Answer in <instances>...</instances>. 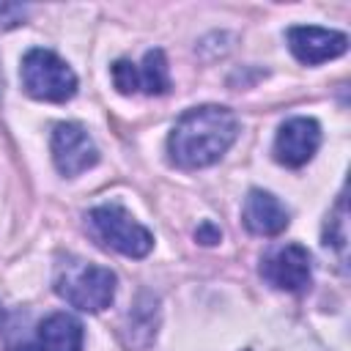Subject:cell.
Returning <instances> with one entry per match:
<instances>
[{"instance_id": "cell-10", "label": "cell", "mask_w": 351, "mask_h": 351, "mask_svg": "<svg viewBox=\"0 0 351 351\" xmlns=\"http://www.w3.org/2000/svg\"><path fill=\"white\" fill-rule=\"evenodd\" d=\"M36 351H82V324L69 313H52L38 324Z\"/></svg>"}, {"instance_id": "cell-4", "label": "cell", "mask_w": 351, "mask_h": 351, "mask_svg": "<svg viewBox=\"0 0 351 351\" xmlns=\"http://www.w3.org/2000/svg\"><path fill=\"white\" fill-rule=\"evenodd\" d=\"M22 85L33 99L41 101H66L77 93V77L49 49H30L22 58Z\"/></svg>"}, {"instance_id": "cell-9", "label": "cell", "mask_w": 351, "mask_h": 351, "mask_svg": "<svg viewBox=\"0 0 351 351\" xmlns=\"http://www.w3.org/2000/svg\"><path fill=\"white\" fill-rule=\"evenodd\" d=\"M244 225L255 236H277L288 228V211L271 192L252 189L244 200Z\"/></svg>"}, {"instance_id": "cell-15", "label": "cell", "mask_w": 351, "mask_h": 351, "mask_svg": "<svg viewBox=\"0 0 351 351\" xmlns=\"http://www.w3.org/2000/svg\"><path fill=\"white\" fill-rule=\"evenodd\" d=\"M0 318H3V307H0Z\"/></svg>"}, {"instance_id": "cell-12", "label": "cell", "mask_w": 351, "mask_h": 351, "mask_svg": "<svg viewBox=\"0 0 351 351\" xmlns=\"http://www.w3.org/2000/svg\"><path fill=\"white\" fill-rule=\"evenodd\" d=\"M112 82L121 93H137L140 80H137V66L129 60H115L112 63Z\"/></svg>"}, {"instance_id": "cell-5", "label": "cell", "mask_w": 351, "mask_h": 351, "mask_svg": "<svg viewBox=\"0 0 351 351\" xmlns=\"http://www.w3.org/2000/svg\"><path fill=\"white\" fill-rule=\"evenodd\" d=\"M52 162L63 176H80L99 162V151L80 123H58L52 132Z\"/></svg>"}, {"instance_id": "cell-3", "label": "cell", "mask_w": 351, "mask_h": 351, "mask_svg": "<svg viewBox=\"0 0 351 351\" xmlns=\"http://www.w3.org/2000/svg\"><path fill=\"white\" fill-rule=\"evenodd\" d=\"M85 219H88L90 236L101 247H110V250H115L121 255L143 258L154 247V236L148 233V228H143L126 208H121L115 203L90 208Z\"/></svg>"}, {"instance_id": "cell-13", "label": "cell", "mask_w": 351, "mask_h": 351, "mask_svg": "<svg viewBox=\"0 0 351 351\" xmlns=\"http://www.w3.org/2000/svg\"><path fill=\"white\" fill-rule=\"evenodd\" d=\"M329 225L337 228V236L329 233V236H326V244H335V247L340 250V255H346V200H343V197H340V203H337V217H332Z\"/></svg>"}, {"instance_id": "cell-8", "label": "cell", "mask_w": 351, "mask_h": 351, "mask_svg": "<svg viewBox=\"0 0 351 351\" xmlns=\"http://www.w3.org/2000/svg\"><path fill=\"white\" fill-rule=\"evenodd\" d=\"M288 47L302 63L315 66V63H324V60H332V58L343 55L346 47H348V38L337 30L302 25V27L288 30Z\"/></svg>"}, {"instance_id": "cell-1", "label": "cell", "mask_w": 351, "mask_h": 351, "mask_svg": "<svg viewBox=\"0 0 351 351\" xmlns=\"http://www.w3.org/2000/svg\"><path fill=\"white\" fill-rule=\"evenodd\" d=\"M236 134H239L236 115L228 107L206 104V107L186 110L176 121L167 140V151L178 167L195 170V167L214 165L233 145Z\"/></svg>"}, {"instance_id": "cell-14", "label": "cell", "mask_w": 351, "mask_h": 351, "mask_svg": "<svg viewBox=\"0 0 351 351\" xmlns=\"http://www.w3.org/2000/svg\"><path fill=\"white\" fill-rule=\"evenodd\" d=\"M219 236H222V233H219V228H214L211 222H203V225L195 230V239H197L200 244H217V241H219Z\"/></svg>"}, {"instance_id": "cell-11", "label": "cell", "mask_w": 351, "mask_h": 351, "mask_svg": "<svg viewBox=\"0 0 351 351\" xmlns=\"http://www.w3.org/2000/svg\"><path fill=\"white\" fill-rule=\"evenodd\" d=\"M137 80H140V90L148 96H159L170 90V74H167V60L162 49L145 52L143 66H137Z\"/></svg>"}, {"instance_id": "cell-7", "label": "cell", "mask_w": 351, "mask_h": 351, "mask_svg": "<svg viewBox=\"0 0 351 351\" xmlns=\"http://www.w3.org/2000/svg\"><path fill=\"white\" fill-rule=\"evenodd\" d=\"M321 145V129L313 118H291L274 137V159L285 167H302Z\"/></svg>"}, {"instance_id": "cell-6", "label": "cell", "mask_w": 351, "mask_h": 351, "mask_svg": "<svg viewBox=\"0 0 351 351\" xmlns=\"http://www.w3.org/2000/svg\"><path fill=\"white\" fill-rule=\"evenodd\" d=\"M261 274L269 285L280 291H304L310 285V252L302 244L277 247L263 258Z\"/></svg>"}, {"instance_id": "cell-2", "label": "cell", "mask_w": 351, "mask_h": 351, "mask_svg": "<svg viewBox=\"0 0 351 351\" xmlns=\"http://www.w3.org/2000/svg\"><path fill=\"white\" fill-rule=\"evenodd\" d=\"M55 293L82 313H99L115 296V274L104 266L66 258L55 271Z\"/></svg>"}]
</instances>
